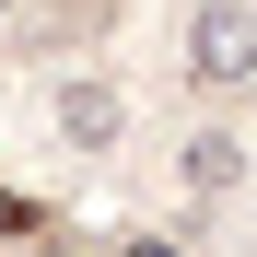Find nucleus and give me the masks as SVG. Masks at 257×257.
<instances>
[{
	"instance_id": "obj_1",
	"label": "nucleus",
	"mask_w": 257,
	"mask_h": 257,
	"mask_svg": "<svg viewBox=\"0 0 257 257\" xmlns=\"http://www.w3.org/2000/svg\"><path fill=\"white\" fill-rule=\"evenodd\" d=\"M187 70L222 82V94L257 82V12H245V0H199V12H187Z\"/></svg>"
},
{
	"instance_id": "obj_2",
	"label": "nucleus",
	"mask_w": 257,
	"mask_h": 257,
	"mask_svg": "<svg viewBox=\"0 0 257 257\" xmlns=\"http://www.w3.org/2000/svg\"><path fill=\"white\" fill-rule=\"evenodd\" d=\"M59 128H70V152H117V141H128L117 82H59Z\"/></svg>"
},
{
	"instance_id": "obj_3",
	"label": "nucleus",
	"mask_w": 257,
	"mask_h": 257,
	"mask_svg": "<svg viewBox=\"0 0 257 257\" xmlns=\"http://www.w3.org/2000/svg\"><path fill=\"white\" fill-rule=\"evenodd\" d=\"M176 176H187V187H199V199H222V187H234V176H245V152H234V141H222V128H210V141H187V152H176Z\"/></svg>"
},
{
	"instance_id": "obj_4",
	"label": "nucleus",
	"mask_w": 257,
	"mask_h": 257,
	"mask_svg": "<svg viewBox=\"0 0 257 257\" xmlns=\"http://www.w3.org/2000/svg\"><path fill=\"white\" fill-rule=\"evenodd\" d=\"M0 234L24 245V234H35V199H12V187H0Z\"/></svg>"
},
{
	"instance_id": "obj_5",
	"label": "nucleus",
	"mask_w": 257,
	"mask_h": 257,
	"mask_svg": "<svg viewBox=\"0 0 257 257\" xmlns=\"http://www.w3.org/2000/svg\"><path fill=\"white\" fill-rule=\"evenodd\" d=\"M47 12H70V24H94V12H117V0H47Z\"/></svg>"
},
{
	"instance_id": "obj_6",
	"label": "nucleus",
	"mask_w": 257,
	"mask_h": 257,
	"mask_svg": "<svg viewBox=\"0 0 257 257\" xmlns=\"http://www.w3.org/2000/svg\"><path fill=\"white\" fill-rule=\"evenodd\" d=\"M117 257H176V245H164V234H128V245H117Z\"/></svg>"
},
{
	"instance_id": "obj_7",
	"label": "nucleus",
	"mask_w": 257,
	"mask_h": 257,
	"mask_svg": "<svg viewBox=\"0 0 257 257\" xmlns=\"http://www.w3.org/2000/svg\"><path fill=\"white\" fill-rule=\"evenodd\" d=\"M24 257H47V245H24Z\"/></svg>"
},
{
	"instance_id": "obj_8",
	"label": "nucleus",
	"mask_w": 257,
	"mask_h": 257,
	"mask_svg": "<svg viewBox=\"0 0 257 257\" xmlns=\"http://www.w3.org/2000/svg\"><path fill=\"white\" fill-rule=\"evenodd\" d=\"M0 12H12V0H0Z\"/></svg>"
}]
</instances>
